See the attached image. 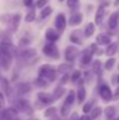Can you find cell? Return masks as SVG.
Here are the masks:
<instances>
[{"instance_id": "obj_29", "label": "cell", "mask_w": 119, "mask_h": 120, "mask_svg": "<svg viewBox=\"0 0 119 120\" xmlns=\"http://www.w3.org/2000/svg\"><path fill=\"white\" fill-rule=\"evenodd\" d=\"M115 65H116V58H115V57H109V58L105 61V63H104V69H105L106 71H111Z\"/></svg>"}, {"instance_id": "obj_50", "label": "cell", "mask_w": 119, "mask_h": 120, "mask_svg": "<svg viewBox=\"0 0 119 120\" xmlns=\"http://www.w3.org/2000/svg\"><path fill=\"white\" fill-rule=\"evenodd\" d=\"M26 120H39V119H36V118H28V119H26Z\"/></svg>"}, {"instance_id": "obj_14", "label": "cell", "mask_w": 119, "mask_h": 120, "mask_svg": "<svg viewBox=\"0 0 119 120\" xmlns=\"http://www.w3.org/2000/svg\"><path fill=\"white\" fill-rule=\"evenodd\" d=\"M112 42L111 36L107 34V33H100L96 36V44L97 45H107Z\"/></svg>"}, {"instance_id": "obj_15", "label": "cell", "mask_w": 119, "mask_h": 120, "mask_svg": "<svg viewBox=\"0 0 119 120\" xmlns=\"http://www.w3.org/2000/svg\"><path fill=\"white\" fill-rule=\"evenodd\" d=\"M105 13H106L105 7L100 5V6L97 8L96 14H95V22H93V23H95L96 26H100V25L103 23V20H104V18H105Z\"/></svg>"}, {"instance_id": "obj_45", "label": "cell", "mask_w": 119, "mask_h": 120, "mask_svg": "<svg viewBox=\"0 0 119 120\" xmlns=\"http://www.w3.org/2000/svg\"><path fill=\"white\" fill-rule=\"evenodd\" d=\"M119 99V86L116 89V91L113 92V100H118Z\"/></svg>"}, {"instance_id": "obj_40", "label": "cell", "mask_w": 119, "mask_h": 120, "mask_svg": "<svg viewBox=\"0 0 119 120\" xmlns=\"http://www.w3.org/2000/svg\"><path fill=\"white\" fill-rule=\"evenodd\" d=\"M70 79V76L68 75V74H63V76L61 77V79H60V83H58V85H61V86H63L68 80Z\"/></svg>"}, {"instance_id": "obj_38", "label": "cell", "mask_w": 119, "mask_h": 120, "mask_svg": "<svg viewBox=\"0 0 119 120\" xmlns=\"http://www.w3.org/2000/svg\"><path fill=\"white\" fill-rule=\"evenodd\" d=\"M67 6L71 9L78 7V0H67Z\"/></svg>"}, {"instance_id": "obj_48", "label": "cell", "mask_w": 119, "mask_h": 120, "mask_svg": "<svg viewBox=\"0 0 119 120\" xmlns=\"http://www.w3.org/2000/svg\"><path fill=\"white\" fill-rule=\"evenodd\" d=\"M116 76H117V77H116V80H117V83L119 84V75H116Z\"/></svg>"}, {"instance_id": "obj_36", "label": "cell", "mask_w": 119, "mask_h": 120, "mask_svg": "<svg viewBox=\"0 0 119 120\" xmlns=\"http://www.w3.org/2000/svg\"><path fill=\"white\" fill-rule=\"evenodd\" d=\"M12 14H8V13H5V14H2V15H0V21L2 22V23H5V25H9L11 23V21H12Z\"/></svg>"}, {"instance_id": "obj_22", "label": "cell", "mask_w": 119, "mask_h": 120, "mask_svg": "<svg viewBox=\"0 0 119 120\" xmlns=\"http://www.w3.org/2000/svg\"><path fill=\"white\" fill-rule=\"evenodd\" d=\"M102 62L100 60H95L92 62V72L95 75H97L98 77H102L103 76V67H102Z\"/></svg>"}, {"instance_id": "obj_49", "label": "cell", "mask_w": 119, "mask_h": 120, "mask_svg": "<svg viewBox=\"0 0 119 120\" xmlns=\"http://www.w3.org/2000/svg\"><path fill=\"white\" fill-rule=\"evenodd\" d=\"M9 120H21L19 117H16V118H13V119H9Z\"/></svg>"}, {"instance_id": "obj_51", "label": "cell", "mask_w": 119, "mask_h": 120, "mask_svg": "<svg viewBox=\"0 0 119 120\" xmlns=\"http://www.w3.org/2000/svg\"><path fill=\"white\" fill-rule=\"evenodd\" d=\"M1 78H2V77H1V74H0V80H1Z\"/></svg>"}, {"instance_id": "obj_19", "label": "cell", "mask_w": 119, "mask_h": 120, "mask_svg": "<svg viewBox=\"0 0 119 120\" xmlns=\"http://www.w3.org/2000/svg\"><path fill=\"white\" fill-rule=\"evenodd\" d=\"M117 51H118V43H117V42H111L110 44L106 45L104 52H105V55H106L107 57H113Z\"/></svg>"}, {"instance_id": "obj_20", "label": "cell", "mask_w": 119, "mask_h": 120, "mask_svg": "<svg viewBox=\"0 0 119 120\" xmlns=\"http://www.w3.org/2000/svg\"><path fill=\"white\" fill-rule=\"evenodd\" d=\"M75 101H76V91L69 90L68 93H67V96H65V98H64V101H63V103L67 104L68 106L73 107L74 104H75Z\"/></svg>"}, {"instance_id": "obj_6", "label": "cell", "mask_w": 119, "mask_h": 120, "mask_svg": "<svg viewBox=\"0 0 119 120\" xmlns=\"http://www.w3.org/2000/svg\"><path fill=\"white\" fill-rule=\"evenodd\" d=\"M67 23H68V19L65 16L64 13H58L56 16H55V20H54V26H55V29L58 32V33H63L67 28Z\"/></svg>"}, {"instance_id": "obj_5", "label": "cell", "mask_w": 119, "mask_h": 120, "mask_svg": "<svg viewBox=\"0 0 119 120\" xmlns=\"http://www.w3.org/2000/svg\"><path fill=\"white\" fill-rule=\"evenodd\" d=\"M79 54H81V51L77 45H69L64 50V60L68 63H73L79 56Z\"/></svg>"}, {"instance_id": "obj_2", "label": "cell", "mask_w": 119, "mask_h": 120, "mask_svg": "<svg viewBox=\"0 0 119 120\" xmlns=\"http://www.w3.org/2000/svg\"><path fill=\"white\" fill-rule=\"evenodd\" d=\"M42 54L46 57L51 58V60H58L61 57V52H60V49L56 45V43H50V42L46 43L42 47Z\"/></svg>"}, {"instance_id": "obj_13", "label": "cell", "mask_w": 119, "mask_h": 120, "mask_svg": "<svg viewBox=\"0 0 119 120\" xmlns=\"http://www.w3.org/2000/svg\"><path fill=\"white\" fill-rule=\"evenodd\" d=\"M19 55L23 60H32V58H34L38 55V51L34 48H28L27 47V48H22V50H20Z\"/></svg>"}, {"instance_id": "obj_1", "label": "cell", "mask_w": 119, "mask_h": 120, "mask_svg": "<svg viewBox=\"0 0 119 120\" xmlns=\"http://www.w3.org/2000/svg\"><path fill=\"white\" fill-rule=\"evenodd\" d=\"M39 77H42L48 83H53L57 78V70L51 64H42L39 69Z\"/></svg>"}, {"instance_id": "obj_37", "label": "cell", "mask_w": 119, "mask_h": 120, "mask_svg": "<svg viewBox=\"0 0 119 120\" xmlns=\"http://www.w3.org/2000/svg\"><path fill=\"white\" fill-rule=\"evenodd\" d=\"M31 43H32V40H31V39H28V38H21L20 41H19V47H21V48H27Z\"/></svg>"}, {"instance_id": "obj_18", "label": "cell", "mask_w": 119, "mask_h": 120, "mask_svg": "<svg viewBox=\"0 0 119 120\" xmlns=\"http://www.w3.org/2000/svg\"><path fill=\"white\" fill-rule=\"evenodd\" d=\"M92 56L93 55L91 54V51L89 50V48L84 49L83 52H82V56H81V61H79L81 65H88V64H90L92 62Z\"/></svg>"}, {"instance_id": "obj_39", "label": "cell", "mask_w": 119, "mask_h": 120, "mask_svg": "<svg viewBox=\"0 0 119 120\" xmlns=\"http://www.w3.org/2000/svg\"><path fill=\"white\" fill-rule=\"evenodd\" d=\"M48 1L49 0H36V4H35V7L36 8H43L44 6H47V4H48Z\"/></svg>"}, {"instance_id": "obj_10", "label": "cell", "mask_w": 119, "mask_h": 120, "mask_svg": "<svg viewBox=\"0 0 119 120\" xmlns=\"http://www.w3.org/2000/svg\"><path fill=\"white\" fill-rule=\"evenodd\" d=\"M0 84H1V89H2V93L6 96V97H12V94H13V92H14V90H13V86L11 85V83H9V80L7 79V78H5V77H2L1 80H0Z\"/></svg>"}, {"instance_id": "obj_16", "label": "cell", "mask_w": 119, "mask_h": 120, "mask_svg": "<svg viewBox=\"0 0 119 120\" xmlns=\"http://www.w3.org/2000/svg\"><path fill=\"white\" fill-rule=\"evenodd\" d=\"M21 20H22V14H21V13H16V14H14V15L12 16V21H11V23H9V26H11L9 32H11V33H15V32L18 30Z\"/></svg>"}, {"instance_id": "obj_25", "label": "cell", "mask_w": 119, "mask_h": 120, "mask_svg": "<svg viewBox=\"0 0 119 120\" xmlns=\"http://www.w3.org/2000/svg\"><path fill=\"white\" fill-rule=\"evenodd\" d=\"M95 32H96V25L93 23V22H89L86 26H85V28H84V36L85 38H91L93 34H95Z\"/></svg>"}, {"instance_id": "obj_8", "label": "cell", "mask_w": 119, "mask_h": 120, "mask_svg": "<svg viewBox=\"0 0 119 120\" xmlns=\"http://www.w3.org/2000/svg\"><path fill=\"white\" fill-rule=\"evenodd\" d=\"M36 99H38V103L43 106H48L50 104L54 103V99H53V96L50 93H47V92H39L36 94Z\"/></svg>"}, {"instance_id": "obj_43", "label": "cell", "mask_w": 119, "mask_h": 120, "mask_svg": "<svg viewBox=\"0 0 119 120\" xmlns=\"http://www.w3.org/2000/svg\"><path fill=\"white\" fill-rule=\"evenodd\" d=\"M69 120H79V114L77 112H73L69 117Z\"/></svg>"}, {"instance_id": "obj_52", "label": "cell", "mask_w": 119, "mask_h": 120, "mask_svg": "<svg viewBox=\"0 0 119 120\" xmlns=\"http://www.w3.org/2000/svg\"><path fill=\"white\" fill-rule=\"evenodd\" d=\"M112 120H119V118H117V119H112Z\"/></svg>"}, {"instance_id": "obj_7", "label": "cell", "mask_w": 119, "mask_h": 120, "mask_svg": "<svg viewBox=\"0 0 119 120\" xmlns=\"http://www.w3.org/2000/svg\"><path fill=\"white\" fill-rule=\"evenodd\" d=\"M13 90L16 92L18 96H25L27 93H31L33 91V86L31 83H27V82H20V83H16L15 86L13 87Z\"/></svg>"}, {"instance_id": "obj_41", "label": "cell", "mask_w": 119, "mask_h": 120, "mask_svg": "<svg viewBox=\"0 0 119 120\" xmlns=\"http://www.w3.org/2000/svg\"><path fill=\"white\" fill-rule=\"evenodd\" d=\"M6 106V99H5V94L2 92H0V111H2Z\"/></svg>"}, {"instance_id": "obj_24", "label": "cell", "mask_w": 119, "mask_h": 120, "mask_svg": "<svg viewBox=\"0 0 119 120\" xmlns=\"http://www.w3.org/2000/svg\"><path fill=\"white\" fill-rule=\"evenodd\" d=\"M81 35V30H74L71 34H70V36H69V40L71 43H74V45H81L82 43H83V41L81 40L82 38L79 36Z\"/></svg>"}, {"instance_id": "obj_42", "label": "cell", "mask_w": 119, "mask_h": 120, "mask_svg": "<svg viewBox=\"0 0 119 120\" xmlns=\"http://www.w3.org/2000/svg\"><path fill=\"white\" fill-rule=\"evenodd\" d=\"M88 48H89V50L91 51V54H92V55H95V54L97 52V50L99 49V48H98V45H97L96 43H91Z\"/></svg>"}, {"instance_id": "obj_53", "label": "cell", "mask_w": 119, "mask_h": 120, "mask_svg": "<svg viewBox=\"0 0 119 120\" xmlns=\"http://www.w3.org/2000/svg\"><path fill=\"white\" fill-rule=\"evenodd\" d=\"M118 69H119V64H118Z\"/></svg>"}, {"instance_id": "obj_44", "label": "cell", "mask_w": 119, "mask_h": 120, "mask_svg": "<svg viewBox=\"0 0 119 120\" xmlns=\"http://www.w3.org/2000/svg\"><path fill=\"white\" fill-rule=\"evenodd\" d=\"M22 1H23V5L26 7H31L34 4V0H22Z\"/></svg>"}, {"instance_id": "obj_17", "label": "cell", "mask_w": 119, "mask_h": 120, "mask_svg": "<svg viewBox=\"0 0 119 120\" xmlns=\"http://www.w3.org/2000/svg\"><path fill=\"white\" fill-rule=\"evenodd\" d=\"M118 22H119V13L118 12H113V13H111V15H110V18H109V21H107L109 29H110V30H115V29H117Z\"/></svg>"}, {"instance_id": "obj_33", "label": "cell", "mask_w": 119, "mask_h": 120, "mask_svg": "<svg viewBox=\"0 0 119 120\" xmlns=\"http://www.w3.org/2000/svg\"><path fill=\"white\" fill-rule=\"evenodd\" d=\"M34 85H35L36 87H47V86H48V82L44 79V78L38 76V77L34 79Z\"/></svg>"}, {"instance_id": "obj_9", "label": "cell", "mask_w": 119, "mask_h": 120, "mask_svg": "<svg viewBox=\"0 0 119 120\" xmlns=\"http://www.w3.org/2000/svg\"><path fill=\"white\" fill-rule=\"evenodd\" d=\"M85 98H86V90L84 87V80L81 78L78 80V89L76 91V99H77L78 104H83Z\"/></svg>"}, {"instance_id": "obj_23", "label": "cell", "mask_w": 119, "mask_h": 120, "mask_svg": "<svg viewBox=\"0 0 119 120\" xmlns=\"http://www.w3.org/2000/svg\"><path fill=\"white\" fill-rule=\"evenodd\" d=\"M67 92V90H65V87L64 86H61V85H58L57 87H55L54 89V92H53V99H54V101H56V100H58V99H61L63 96H64V93Z\"/></svg>"}, {"instance_id": "obj_30", "label": "cell", "mask_w": 119, "mask_h": 120, "mask_svg": "<svg viewBox=\"0 0 119 120\" xmlns=\"http://www.w3.org/2000/svg\"><path fill=\"white\" fill-rule=\"evenodd\" d=\"M35 19H36V12H35V9H31V11L27 12V14L25 15V21L28 22V23L34 22Z\"/></svg>"}, {"instance_id": "obj_4", "label": "cell", "mask_w": 119, "mask_h": 120, "mask_svg": "<svg viewBox=\"0 0 119 120\" xmlns=\"http://www.w3.org/2000/svg\"><path fill=\"white\" fill-rule=\"evenodd\" d=\"M14 107L19 111V112H23L25 114H28V116H32L33 112H34V109L32 107L31 103L26 99H18Z\"/></svg>"}, {"instance_id": "obj_34", "label": "cell", "mask_w": 119, "mask_h": 120, "mask_svg": "<svg viewBox=\"0 0 119 120\" xmlns=\"http://www.w3.org/2000/svg\"><path fill=\"white\" fill-rule=\"evenodd\" d=\"M70 112H71V107L63 103V104H62V106H61V110H60L61 117L65 118V117H68V116H69V113H70Z\"/></svg>"}, {"instance_id": "obj_31", "label": "cell", "mask_w": 119, "mask_h": 120, "mask_svg": "<svg viewBox=\"0 0 119 120\" xmlns=\"http://www.w3.org/2000/svg\"><path fill=\"white\" fill-rule=\"evenodd\" d=\"M71 69V63H61L58 65V68L56 69L57 72H61V74H68V71Z\"/></svg>"}, {"instance_id": "obj_28", "label": "cell", "mask_w": 119, "mask_h": 120, "mask_svg": "<svg viewBox=\"0 0 119 120\" xmlns=\"http://www.w3.org/2000/svg\"><path fill=\"white\" fill-rule=\"evenodd\" d=\"M102 113H103V109H102L100 106H96V107H93V109L91 110V112H90V118H91V120H96L97 118H99V117L102 116Z\"/></svg>"}, {"instance_id": "obj_3", "label": "cell", "mask_w": 119, "mask_h": 120, "mask_svg": "<svg viewBox=\"0 0 119 120\" xmlns=\"http://www.w3.org/2000/svg\"><path fill=\"white\" fill-rule=\"evenodd\" d=\"M98 93H99V97L105 103H109V101H111L113 99V92H112L110 85H107L106 83L99 84V86H98Z\"/></svg>"}, {"instance_id": "obj_54", "label": "cell", "mask_w": 119, "mask_h": 120, "mask_svg": "<svg viewBox=\"0 0 119 120\" xmlns=\"http://www.w3.org/2000/svg\"><path fill=\"white\" fill-rule=\"evenodd\" d=\"M60 1H63V0H60Z\"/></svg>"}, {"instance_id": "obj_35", "label": "cell", "mask_w": 119, "mask_h": 120, "mask_svg": "<svg viewBox=\"0 0 119 120\" xmlns=\"http://www.w3.org/2000/svg\"><path fill=\"white\" fill-rule=\"evenodd\" d=\"M81 78H82V72H81V70H78V69L74 70V71H73V74L70 75V80H71L73 83L78 82Z\"/></svg>"}, {"instance_id": "obj_27", "label": "cell", "mask_w": 119, "mask_h": 120, "mask_svg": "<svg viewBox=\"0 0 119 120\" xmlns=\"http://www.w3.org/2000/svg\"><path fill=\"white\" fill-rule=\"evenodd\" d=\"M51 13H53V8H51L50 6H44V7L41 8V11H40L39 19L40 20H44V19H47Z\"/></svg>"}, {"instance_id": "obj_11", "label": "cell", "mask_w": 119, "mask_h": 120, "mask_svg": "<svg viewBox=\"0 0 119 120\" xmlns=\"http://www.w3.org/2000/svg\"><path fill=\"white\" fill-rule=\"evenodd\" d=\"M44 38L50 43H56L57 41L60 40V33L56 29H54V28H48L46 30V33H44Z\"/></svg>"}, {"instance_id": "obj_26", "label": "cell", "mask_w": 119, "mask_h": 120, "mask_svg": "<svg viewBox=\"0 0 119 120\" xmlns=\"http://www.w3.org/2000/svg\"><path fill=\"white\" fill-rule=\"evenodd\" d=\"M56 113H57L56 106H48V107L44 110V112H43V117H44V118L51 119V118L56 117Z\"/></svg>"}, {"instance_id": "obj_46", "label": "cell", "mask_w": 119, "mask_h": 120, "mask_svg": "<svg viewBox=\"0 0 119 120\" xmlns=\"http://www.w3.org/2000/svg\"><path fill=\"white\" fill-rule=\"evenodd\" d=\"M79 120H91L89 114H83L82 117H79Z\"/></svg>"}, {"instance_id": "obj_47", "label": "cell", "mask_w": 119, "mask_h": 120, "mask_svg": "<svg viewBox=\"0 0 119 120\" xmlns=\"http://www.w3.org/2000/svg\"><path fill=\"white\" fill-rule=\"evenodd\" d=\"M113 5H115V6H119V0H116V1L113 2Z\"/></svg>"}, {"instance_id": "obj_32", "label": "cell", "mask_w": 119, "mask_h": 120, "mask_svg": "<svg viewBox=\"0 0 119 120\" xmlns=\"http://www.w3.org/2000/svg\"><path fill=\"white\" fill-rule=\"evenodd\" d=\"M92 109H93V100H89L85 104H83V106H82V111H83L84 114L90 113Z\"/></svg>"}, {"instance_id": "obj_21", "label": "cell", "mask_w": 119, "mask_h": 120, "mask_svg": "<svg viewBox=\"0 0 119 120\" xmlns=\"http://www.w3.org/2000/svg\"><path fill=\"white\" fill-rule=\"evenodd\" d=\"M116 114H117V109H116V106L109 105V106H106V107L104 109V116H105V118L107 120L115 119Z\"/></svg>"}, {"instance_id": "obj_12", "label": "cell", "mask_w": 119, "mask_h": 120, "mask_svg": "<svg viewBox=\"0 0 119 120\" xmlns=\"http://www.w3.org/2000/svg\"><path fill=\"white\" fill-rule=\"evenodd\" d=\"M83 14L81 13V12H75V13H73L71 15H70V18L68 19V23H69V26H71V27H77L79 26L82 22H83Z\"/></svg>"}]
</instances>
